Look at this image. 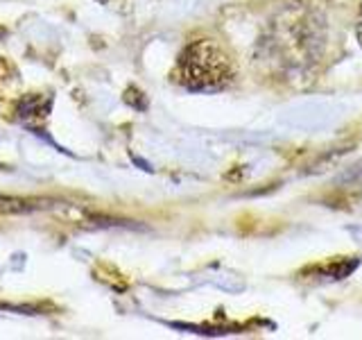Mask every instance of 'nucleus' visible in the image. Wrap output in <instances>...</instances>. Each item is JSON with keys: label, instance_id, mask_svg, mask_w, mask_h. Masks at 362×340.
Wrapping results in <instances>:
<instances>
[{"label": "nucleus", "instance_id": "f03ea898", "mask_svg": "<svg viewBox=\"0 0 362 340\" xmlns=\"http://www.w3.org/2000/svg\"><path fill=\"white\" fill-rule=\"evenodd\" d=\"M358 261L356 259H339V261H328V264H322V266H315L313 268V275L320 277V279H344L349 277L351 272L356 270Z\"/></svg>", "mask_w": 362, "mask_h": 340}, {"label": "nucleus", "instance_id": "f257e3e1", "mask_svg": "<svg viewBox=\"0 0 362 340\" xmlns=\"http://www.w3.org/2000/svg\"><path fill=\"white\" fill-rule=\"evenodd\" d=\"M175 79L190 91H220L233 79V68L220 45L202 39L179 55Z\"/></svg>", "mask_w": 362, "mask_h": 340}, {"label": "nucleus", "instance_id": "20e7f679", "mask_svg": "<svg viewBox=\"0 0 362 340\" xmlns=\"http://www.w3.org/2000/svg\"><path fill=\"white\" fill-rule=\"evenodd\" d=\"M358 39H360V45H362V7H360V16H358Z\"/></svg>", "mask_w": 362, "mask_h": 340}, {"label": "nucleus", "instance_id": "7ed1b4c3", "mask_svg": "<svg viewBox=\"0 0 362 340\" xmlns=\"http://www.w3.org/2000/svg\"><path fill=\"white\" fill-rule=\"evenodd\" d=\"M41 209V204L23 200V198H9V196H0V213H30Z\"/></svg>", "mask_w": 362, "mask_h": 340}]
</instances>
